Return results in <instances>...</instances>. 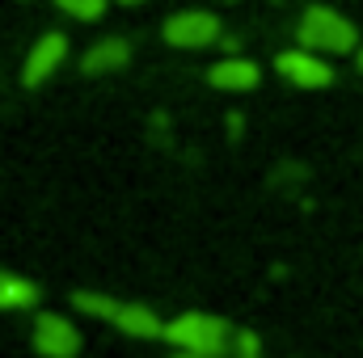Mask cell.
Masks as SVG:
<instances>
[{"label": "cell", "instance_id": "6da1fadb", "mask_svg": "<svg viewBox=\"0 0 363 358\" xmlns=\"http://www.w3.org/2000/svg\"><path fill=\"white\" fill-rule=\"evenodd\" d=\"M165 342H174L178 350H194L207 358H228L233 354V333L220 316H203V312H186L178 321L165 325Z\"/></svg>", "mask_w": 363, "mask_h": 358}, {"label": "cell", "instance_id": "7a4b0ae2", "mask_svg": "<svg viewBox=\"0 0 363 358\" xmlns=\"http://www.w3.org/2000/svg\"><path fill=\"white\" fill-rule=\"evenodd\" d=\"M300 47H308V51H334V55H347V51H355V25L342 17V13H334V8H308L304 13V21H300Z\"/></svg>", "mask_w": 363, "mask_h": 358}, {"label": "cell", "instance_id": "3957f363", "mask_svg": "<svg viewBox=\"0 0 363 358\" xmlns=\"http://www.w3.org/2000/svg\"><path fill=\"white\" fill-rule=\"evenodd\" d=\"M220 38V21L203 8H190V13H174L165 21V42L182 47V51H199V47H211Z\"/></svg>", "mask_w": 363, "mask_h": 358}, {"label": "cell", "instance_id": "277c9868", "mask_svg": "<svg viewBox=\"0 0 363 358\" xmlns=\"http://www.w3.org/2000/svg\"><path fill=\"white\" fill-rule=\"evenodd\" d=\"M34 350L43 358H77L81 354V333H77L64 316L43 312V316L34 321Z\"/></svg>", "mask_w": 363, "mask_h": 358}, {"label": "cell", "instance_id": "5b68a950", "mask_svg": "<svg viewBox=\"0 0 363 358\" xmlns=\"http://www.w3.org/2000/svg\"><path fill=\"white\" fill-rule=\"evenodd\" d=\"M274 68H279V76H287V81L300 85V89H325V85L334 81L330 64H321L308 47H304V51H283V55L274 59Z\"/></svg>", "mask_w": 363, "mask_h": 358}, {"label": "cell", "instance_id": "8992f818", "mask_svg": "<svg viewBox=\"0 0 363 358\" xmlns=\"http://www.w3.org/2000/svg\"><path fill=\"white\" fill-rule=\"evenodd\" d=\"M64 55H68V38L64 34H43L38 42H34V51H30V59H26V72H21V81L34 89V85H43L60 64H64Z\"/></svg>", "mask_w": 363, "mask_h": 358}, {"label": "cell", "instance_id": "52a82bcc", "mask_svg": "<svg viewBox=\"0 0 363 358\" xmlns=\"http://www.w3.org/2000/svg\"><path fill=\"white\" fill-rule=\"evenodd\" d=\"M114 325L127 337H165V325H161V316L148 304H123L118 316H114Z\"/></svg>", "mask_w": 363, "mask_h": 358}, {"label": "cell", "instance_id": "ba28073f", "mask_svg": "<svg viewBox=\"0 0 363 358\" xmlns=\"http://www.w3.org/2000/svg\"><path fill=\"white\" fill-rule=\"evenodd\" d=\"M131 59V47L123 42V38H101L97 47L85 51V59H81V68L89 72V76H101V72H114V68H123Z\"/></svg>", "mask_w": 363, "mask_h": 358}, {"label": "cell", "instance_id": "9c48e42d", "mask_svg": "<svg viewBox=\"0 0 363 358\" xmlns=\"http://www.w3.org/2000/svg\"><path fill=\"white\" fill-rule=\"evenodd\" d=\"M207 81H211L216 89H228V93L254 89V85H258V64H250V59H224V64H216V68L207 72Z\"/></svg>", "mask_w": 363, "mask_h": 358}, {"label": "cell", "instance_id": "30bf717a", "mask_svg": "<svg viewBox=\"0 0 363 358\" xmlns=\"http://www.w3.org/2000/svg\"><path fill=\"white\" fill-rule=\"evenodd\" d=\"M38 304V287L17 278V274H0V312H17V308H34Z\"/></svg>", "mask_w": 363, "mask_h": 358}, {"label": "cell", "instance_id": "8fae6325", "mask_svg": "<svg viewBox=\"0 0 363 358\" xmlns=\"http://www.w3.org/2000/svg\"><path fill=\"white\" fill-rule=\"evenodd\" d=\"M72 304H77L85 316H97V321H114L118 308H123V304H114V299H106V295H97V291H77Z\"/></svg>", "mask_w": 363, "mask_h": 358}, {"label": "cell", "instance_id": "7c38bea8", "mask_svg": "<svg viewBox=\"0 0 363 358\" xmlns=\"http://www.w3.org/2000/svg\"><path fill=\"white\" fill-rule=\"evenodd\" d=\"M60 8L68 17H81V21H97L106 13V0H60Z\"/></svg>", "mask_w": 363, "mask_h": 358}, {"label": "cell", "instance_id": "4fadbf2b", "mask_svg": "<svg viewBox=\"0 0 363 358\" xmlns=\"http://www.w3.org/2000/svg\"><path fill=\"white\" fill-rule=\"evenodd\" d=\"M233 358H258V337L254 333H233Z\"/></svg>", "mask_w": 363, "mask_h": 358}, {"label": "cell", "instance_id": "5bb4252c", "mask_svg": "<svg viewBox=\"0 0 363 358\" xmlns=\"http://www.w3.org/2000/svg\"><path fill=\"white\" fill-rule=\"evenodd\" d=\"M174 358H207V354H194V350H178Z\"/></svg>", "mask_w": 363, "mask_h": 358}, {"label": "cell", "instance_id": "9a60e30c", "mask_svg": "<svg viewBox=\"0 0 363 358\" xmlns=\"http://www.w3.org/2000/svg\"><path fill=\"white\" fill-rule=\"evenodd\" d=\"M118 4H144V0H118Z\"/></svg>", "mask_w": 363, "mask_h": 358}, {"label": "cell", "instance_id": "2e32d148", "mask_svg": "<svg viewBox=\"0 0 363 358\" xmlns=\"http://www.w3.org/2000/svg\"><path fill=\"white\" fill-rule=\"evenodd\" d=\"M359 68H363V47H359Z\"/></svg>", "mask_w": 363, "mask_h": 358}]
</instances>
